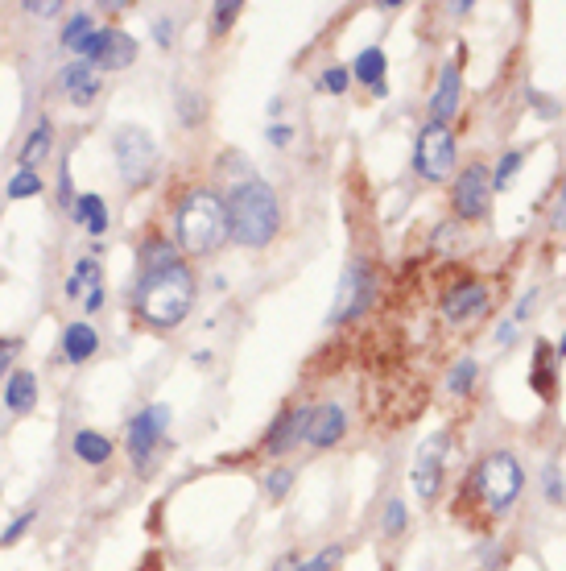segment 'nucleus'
<instances>
[{"label":"nucleus","instance_id":"1","mask_svg":"<svg viewBox=\"0 0 566 571\" xmlns=\"http://www.w3.org/2000/svg\"><path fill=\"white\" fill-rule=\"evenodd\" d=\"M191 307H195V274L186 261L141 274V282H137L141 323L157 327V332H170V327H178L186 315H191Z\"/></svg>","mask_w":566,"mask_h":571},{"label":"nucleus","instance_id":"2","mask_svg":"<svg viewBox=\"0 0 566 571\" xmlns=\"http://www.w3.org/2000/svg\"><path fill=\"white\" fill-rule=\"evenodd\" d=\"M224 203H228V232H232L236 245L265 249L269 240L277 236V228H281V203H277L273 187L261 183V178H244V183H236Z\"/></svg>","mask_w":566,"mask_h":571},{"label":"nucleus","instance_id":"3","mask_svg":"<svg viewBox=\"0 0 566 571\" xmlns=\"http://www.w3.org/2000/svg\"><path fill=\"white\" fill-rule=\"evenodd\" d=\"M228 236V203L211 187H199L178 203V249L191 257H211Z\"/></svg>","mask_w":566,"mask_h":571},{"label":"nucleus","instance_id":"4","mask_svg":"<svg viewBox=\"0 0 566 571\" xmlns=\"http://www.w3.org/2000/svg\"><path fill=\"white\" fill-rule=\"evenodd\" d=\"M476 489H480V497H484V505L492 509V514H505L525 489V472H521L517 456L513 452H492L476 472Z\"/></svg>","mask_w":566,"mask_h":571},{"label":"nucleus","instance_id":"5","mask_svg":"<svg viewBox=\"0 0 566 571\" xmlns=\"http://www.w3.org/2000/svg\"><path fill=\"white\" fill-rule=\"evenodd\" d=\"M112 158H116V170H120V183L141 187L157 166V145L141 125H120L112 133Z\"/></svg>","mask_w":566,"mask_h":571},{"label":"nucleus","instance_id":"6","mask_svg":"<svg viewBox=\"0 0 566 571\" xmlns=\"http://www.w3.org/2000/svg\"><path fill=\"white\" fill-rule=\"evenodd\" d=\"M79 54V63L96 67V71H124L137 63V42L124 34V29H91V34L83 42L71 46Z\"/></svg>","mask_w":566,"mask_h":571},{"label":"nucleus","instance_id":"7","mask_svg":"<svg viewBox=\"0 0 566 571\" xmlns=\"http://www.w3.org/2000/svg\"><path fill=\"white\" fill-rule=\"evenodd\" d=\"M414 166L426 183H443L455 170V133L447 125H430L418 133V145H414Z\"/></svg>","mask_w":566,"mask_h":571},{"label":"nucleus","instance_id":"8","mask_svg":"<svg viewBox=\"0 0 566 571\" xmlns=\"http://www.w3.org/2000/svg\"><path fill=\"white\" fill-rule=\"evenodd\" d=\"M166 431H170V406H166V402H153V406H145L141 414H133L129 443H124V447H129V456H133L137 468H145V464L153 460V452L162 447Z\"/></svg>","mask_w":566,"mask_h":571},{"label":"nucleus","instance_id":"9","mask_svg":"<svg viewBox=\"0 0 566 571\" xmlns=\"http://www.w3.org/2000/svg\"><path fill=\"white\" fill-rule=\"evenodd\" d=\"M451 203H455V216L459 220H484L488 216V203H492V174H488V166H480V162L463 166V174L455 178Z\"/></svg>","mask_w":566,"mask_h":571},{"label":"nucleus","instance_id":"10","mask_svg":"<svg viewBox=\"0 0 566 571\" xmlns=\"http://www.w3.org/2000/svg\"><path fill=\"white\" fill-rule=\"evenodd\" d=\"M368 303H372V265H368V261H352L348 269H343V278H339L335 307H331V323L356 319Z\"/></svg>","mask_w":566,"mask_h":571},{"label":"nucleus","instance_id":"11","mask_svg":"<svg viewBox=\"0 0 566 571\" xmlns=\"http://www.w3.org/2000/svg\"><path fill=\"white\" fill-rule=\"evenodd\" d=\"M443 464H447V435H430L414 464V493L418 501H434L443 485Z\"/></svg>","mask_w":566,"mask_h":571},{"label":"nucleus","instance_id":"12","mask_svg":"<svg viewBox=\"0 0 566 571\" xmlns=\"http://www.w3.org/2000/svg\"><path fill=\"white\" fill-rule=\"evenodd\" d=\"M343 431H348V414H343V406L335 402H323V406H310L306 410V443L310 447H331L343 439Z\"/></svg>","mask_w":566,"mask_h":571},{"label":"nucleus","instance_id":"13","mask_svg":"<svg viewBox=\"0 0 566 571\" xmlns=\"http://www.w3.org/2000/svg\"><path fill=\"white\" fill-rule=\"evenodd\" d=\"M484 311H488V286L484 282H459L443 298V315L451 323H471V319H480Z\"/></svg>","mask_w":566,"mask_h":571},{"label":"nucleus","instance_id":"14","mask_svg":"<svg viewBox=\"0 0 566 571\" xmlns=\"http://www.w3.org/2000/svg\"><path fill=\"white\" fill-rule=\"evenodd\" d=\"M58 87H62V96H67L71 104L87 108L91 100L100 96L104 79H100V71H96V67H87V63H71V67H62V71H58Z\"/></svg>","mask_w":566,"mask_h":571},{"label":"nucleus","instance_id":"15","mask_svg":"<svg viewBox=\"0 0 566 571\" xmlns=\"http://www.w3.org/2000/svg\"><path fill=\"white\" fill-rule=\"evenodd\" d=\"M459 92H463L459 63H447L443 75H438L434 96H430V116H434V125H447V120L459 112Z\"/></svg>","mask_w":566,"mask_h":571},{"label":"nucleus","instance_id":"16","mask_svg":"<svg viewBox=\"0 0 566 571\" xmlns=\"http://www.w3.org/2000/svg\"><path fill=\"white\" fill-rule=\"evenodd\" d=\"M306 410H310V406H306ZM306 410H302V406H298V410H286V414H281L277 423L269 427V435H265V452H269V456H286L290 447L306 435Z\"/></svg>","mask_w":566,"mask_h":571},{"label":"nucleus","instance_id":"17","mask_svg":"<svg viewBox=\"0 0 566 571\" xmlns=\"http://www.w3.org/2000/svg\"><path fill=\"white\" fill-rule=\"evenodd\" d=\"M96 290H104V269H100V257L91 253V257L75 261L71 278H67V298L71 303H87V294H96Z\"/></svg>","mask_w":566,"mask_h":571},{"label":"nucleus","instance_id":"18","mask_svg":"<svg viewBox=\"0 0 566 571\" xmlns=\"http://www.w3.org/2000/svg\"><path fill=\"white\" fill-rule=\"evenodd\" d=\"M71 220L100 240V236L108 232V203H104V195H96V191L75 195V199H71Z\"/></svg>","mask_w":566,"mask_h":571},{"label":"nucleus","instance_id":"19","mask_svg":"<svg viewBox=\"0 0 566 571\" xmlns=\"http://www.w3.org/2000/svg\"><path fill=\"white\" fill-rule=\"evenodd\" d=\"M5 406L13 410V414H29L38 406V377L34 373H25V369H13L9 377H5Z\"/></svg>","mask_w":566,"mask_h":571},{"label":"nucleus","instance_id":"20","mask_svg":"<svg viewBox=\"0 0 566 571\" xmlns=\"http://www.w3.org/2000/svg\"><path fill=\"white\" fill-rule=\"evenodd\" d=\"M100 348V336L91 323H71L67 332H62V356L71 360V365H83V360H91Z\"/></svg>","mask_w":566,"mask_h":571},{"label":"nucleus","instance_id":"21","mask_svg":"<svg viewBox=\"0 0 566 571\" xmlns=\"http://www.w3.org/2000/svg\"><path fill=\"white\" fill-rule=\"evenodd\" d=\"M385 67H389L385 50L364 46V50H360V58H356V67H352V75H356L360 83H368L376 96H385V92H389V87H385Z\"/></svg>","mask_w":566,"mask_h":571},{"label":"nucleus","instance_id":"22","mask_svg":"<svg viewBox=\"0 0 566 571\" xmlns=\"http://www.w3.org/2000/svg\"><path fill=\"white\" fill-rule=\"evenodd\" d=\"M71 452H75V460H83V464H91V468H100V464L112 460V439L100 435V431H79L75 443H71Z\"/></svg>","mask_w":566,"mask_h":571},{"label":"nucleus","instance_id":"23","mask_svg":"<svg viewBox=\"0 0 566 571\" xmlns=\"http://www.w3.org/2000/svg\"><path fill=\"white\" fill-rule=\"evenodd\" d=\"M137 261H141V274H153V269H166V265H178V245L162 236H145V245L137 249Z\"/></svg>","mask_w":566,"mask_h":571},{"label":"nucleus","instance_id":"24","mask_svg":"<svg viewBox=\"0 0 566 571\" xmlns=\"http://www.w3.org/2000/svg\"><path fill=\"white\" fill-rule=\"evenodd\" d=\"M50 120H38V125H34V133H29L25 137V145H21V166L25 170H38V162L50 154Z\"/></svg>","mask_w":566,"mask_h":571},{"label":"nucleus","instance_id":"25","mask_svg":"<svg viewBox=\"0 0 566 571\" xmlns=\"http://www.w3.org/2000/svg\"><path fill=\"white\" fill-rule=\"evenodd\" d=\"M550 377H554V365H550V344H546V340H538V348H533V373H529V385L538 389L542 398H550V394H554Z\"/></svg>","mask_w":566,"mask_h":571},{"label":"nucleus","instance_id":"26","mask_svg":"<svg viewBox=\"0 0 566 571\" xmlns=\"http://www.w3.org/2000/svg\"><path fill=\"white\" fill-rule=\"evenodd\" d=\"M46 191V183H42V174L38 170H17L13 178H9V199H34V195H42Z\"/></svg>","mask_w":566,"mask_h":571},{"label":"nucleus","instance_id":"27","mask_svg":"<svg viewBox=\"0 0 566 571\" xmlns=\"http://www.w3.org/2000/svg\"><path fill=\"white\" fill-rule=\"evenodd\" d=\"M521 162H525V154H521V149H509V154L496 162V174H492V191H505V187H513V174L521 170Z\"/></svg>","mask_w":566,"mask_h":571},{"label":"nucleus","instance_id":"28","mask_svg":"<svg viewBox=\"0 0 566 571\" xmlns=\"http://www.w3.org/2000/svg\"><path fill=\"white\" fill-rule=\"evenodd\" d=\"M91 29H96V21H91V13H71L67 17V25H62V46H75V42H83Z\"/></svg>","mask_w":566,"mask_h":571},{"label":"nucleus","instance_id":"29","mask_svg":"<svg viewBox=\"0 0 566 571\" xmlns=\"http://www.w3.org/2000/svg\"><path fill=\"white\" fill-rule=\"evenodd\" d=\"M294 489V468H273V472H265V497L269 501H281Z\"/></svg>","mask_w":566,"mask_h":571},{"label":"nucleus","instance_id":"30","mask_svg":"<svg viewBox=\"0 0 566 571\" xmlns=\"http://www.w3.org/2000/svg\"><path fill=\"white\" fill-rule=\"evenodd\" d=\"M476 373H480V369H476V360H471V356L459 360V365L451 369V394H471V385H476Z\"/></svg>","mask_w":566,"mask_h":571},{"label":"nucleus","instance_id":"31","mask_svg":"<svg viewBox=\"0 0 566 571\" xmlns=\"http://www.w3.org/2000/svg\"><path fill=\"white\" fill-rule=\"evenodd\" d=\"M405 522H410V509H405V501H389L385 505V522H381L385 538H397L405 530Z\"/></svg>","mask_w":566,"mask_h":571},{"label":"nucleus","instance_id":"32","mask_svg":"<svg viewBox=\"0 0 566 571\" xmlns=\"http://www.w3.org/2000/svg\"><path fill=\"white\" fill-rule=\"evenodd\" d=\"M34 522H38V509H34V505H29V509H25V514H21V518H13V522H9L5 530H0V547H13V543H17V538H21V534H25L29 526H34Z\"/></svg>","mask_w":566,"mask_h":571},{"label":"nucleus","instance_id":"33","mask_svg":"<svg viewBox=\"0 0 566 571\" xmlns=\"http://www.w3.org/2000/svg\"><path fill=\"white\" fill-rule=\"evenodd\" d=\"M339 563H343V547H323L314 559H306L298 571H335Z\"/></svg>","mask_w":566,"mask_h":571},{"label":"nucleus","instance_id":"34","mask_svg":"<svg viewBox=\"0 0 566 571\" xmlns=\"http://www.w3.org/2000/svg\"><path fill=\"white\" fill-rule=\"evenodd\" d=\"M348 83H352V75L343 67H327L319 75V87H323V92H331V96H343V92H348Z\"/></svg>","mask_w":566,"mask_h":571},{"label":"nucleus","instance_id":"35","mask_svg":"<svg viewBox=\"0 0 566 571\" xmlns=\"http://www.w3.org/2000/svg\"><path fill=\"white\" fill-rule=\"evenodd\" d=\"M215 17H211V29H215V34H224V29L236 21V13H240V5H236V0H232V5H228V0H224V5H215L211 9Z\"/></svg>","mask_w":566,"mask_h":571},{"label":"nucleus","instance_id":"36","mask_svg":"<svg viewBox=\"0 0 566 571\" xmlns=\"http://www.w3.org/2000/svg\"><path fill=\"white\" fill-rule=\"evenodd\" d=\"M17 352H21V340L0 336V377H9V365L17 360Z\"/></svg>","mask_w":566,"mask_h":571},{"label":"nucleus","instance_id":"37","mask_svg":"<svg viewBox=\"0 0 566 571\" xmlns=\"http://www.w3.org/2000/svg\"><path fill=\"white\" fill-rule=\"evenodd\" d=\"M199 120H203V100L182 92V125H199Z\"/></svg>","mask_w":566,"mask_h":571},{"label":"nucleus","instance_id":"38","mask_svg":"<svg viewBox=\"0 0 566 571\" xmlns=\"http://www.w3.org/2000/svg\"><path fill=\"white\" fill-rule=\"evenodd\" d=\"M550 224H554V232H566V178H562V191H558V199H554Z\"/></svg>","mask_w":566,"mask_h":571},{"label":"nucleus","instance_id":"39","mask_svg":"<svg viewBox=\"0 0 566 571\" xmlns=\"http://www.w3.org/2000/svg\"><path fill=\"white\" fill-rule=\"evenodd\" d=\"M153 42L162 46V50H170V46H174V21H166V17L153 21Z\"/></svg>","mask_w":566,"mask_h":571},{"label":"nucleus","instance_id":"40","mask_svg":"<svg viewBox=\"0 0 566 571\" xmlns=\"http://www.w3.org/2000/svg\"><path fill=\"white\" fill-rule=\"evenodd\" d=\"M546 497L558 505V501H566V489L558 485V468H546Z\"/></svg>","mask_w":566,"mask_h":571},{"label":"nucleus","instance_id":"41","mask_svg":"<svg viewBox=\"0 0 566 571\" xmlns=\"http://www.w3.org/2000/svg\"><path fill=\"white\" fill-rule=\"evenodd\" d=\"M25 13H38V17H54V13H62V5H58V0H38V5H34V0H29V5H25Z\"/></svg>","mask_w":566,"mask_h":571},{"label":"nucleus","instance_id":"42","mask_svg":"<svg viewBox=\"0 0 566 571\" xmlns=\"http://www.w3.org/2000/svg\"><path fill=\"white\" fill-rule=\"evenodd\" d=\"M298 567H302V555H298V551H286V555L273 563V571H298Z\"/></svg>","mask_w":566,"mask_h":571},{"label":"nucleus","instance_id":"43","mask_svg":"<svg viewBox=\"0 0 566 571\" xmlns=\"http://www.w3.org/2000/svg\"><path fill=\"white\" fill-rule=\"evenodd\" d=\"M529 100H533V104L542 108V116H546V120H550V116H558V104H554V100H546V96H538V92H533Z\"/></svg>","mask_w":566,"mask_h":571},{"label":"nucleus","instance_id":"44","mask_svg":"<svg viewBox=\"0 0 566 571\" xmlns=\"http://www.w3.org/2000/svg\"><path fill=\"white\" fill-rule=\"evenodd\" d=\"M290 137H294V129H286V125H273V129H269V141H273V145H286Z\"/></svg>","mask_w":566,"mask_h":571},{"label":"nucleus","instance_id":"45","mask_svg":"<svg viewBox=\"0 0 566 571\" xmlns=\"http://www.w3.org/2000/svg\"><path fill=\"white\" fill-rule=\"evenodd\" d=\"M558 360H566V336H562V344H558Z\"/></svg>","mask_w":566,"mask_h":571},{"label":"nucleus","instance_id":"46","mask_svg":"<svg viewBox=\"0 0 566 571\" xmlns=\"http://www.w3.org/2000/svg\"><path fill=\"white\" fill-rule=\"evenodd\" d=\"M385 571H389V567H385Z\"/></svg>","mask_w":566,"mask_h":571}]
</instances>
